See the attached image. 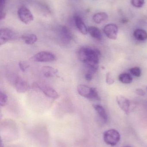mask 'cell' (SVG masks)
I'll list each match as a JSON object with an SVG mask.
<instances>
[{
    "label": "cell",
    "instance_id": "cell-1",
    "mask_svg": "<svg viewBox=\"0 0 147 147\" xmlns=\"http://www.w3.org/2000/svg\"><path fill=\"white\" fill-rule=\"evenodd\" d=\"M101 52L96 48L83 47L80 48L77 53L79 59L86 64L98 65Z\"/></svg>",
    "mask_w": 147,
    "mask_h": 147
},
{
    "label": "cell",
    "instance_id": "cell-2",
    "mask_svg": "<svg viewBox=\"0 0 147 147\" xmlns=\"http://www.w3.org/2000/svg\"><path fill=\"white\" fill-rule=\"evenodd\" d=\"M79 95L87 99L100 101L101 98L96 88L90 87L84 85H79L77 87Z\"/></svg>",
    "mask_w": 147,
    "mask_h": 147
},
{
    "label": "cell",
    "instance_id": "cell-3",
    "mask_svg": "<svg viewBox=\"0 0 147 147\" xmlns=\"http://www.w3.org/2000/svg\"><path fill=\"white\" fill-rule=\"evenodd\" d=\"M9 80L14 84L16 90L19 93H24L30 89V86L27 81L17 75L10 76Z\"/></svg>",
    "mask_w": 147,
    "mask_h": 147
},
{
    "label": "cell",
    "instance_id": "cell-4",
    "mask_svg": "<svg viewBox=\"0 0 147 147\" xmlns=\"http://www.w3.org/2000/svg\"><path fill=\"white\" fill-rule=\"evenodd\" d=\"M104 140L107 145L116 146L121 140V135L117 130L110 129L105 131L103 134Z\"/></svg>",
    "mask_w": 147,
    "mask_h": 147
},
{
    "label": "cell",
    "instance_id": "cell-5",
    "mask_svg": "<svg viewBox=\"0 0 147 147\" xmlns=\"http://www.w3.org/2000/svg\"><path fill=\"white\" fill-rule=\"evenodd\" d=\"M35 62H51L56 60V57L54 53L50 52L41 51L36 53L32 58Z\"/></svg>",
    "mask_w": 147,
    "mask_h": 147
},
{
    "label": "cell",
    "instance_id": "cell-6",
    "mask_svg": "<svg viewBox=\"0 0 147 147\" xmlns=\"http://www.w3.org/2000/svg\"><path fill=\"white\" fill-rule=\"evenodd\" d=\"M16 38L17 34L12 29L8 28H1L0 31V45L2 46Z\"/></svg>",
    "mask_w": 147,
    "mask_h": 147
},
{
    "label": "cell",
    "instance_id": "cell-7",
    "mask_svg": "<svg viewBox=\"0 0 147 147\" xmlns=\"http://www.w3.org/2000/svg\"><path fill=\"white\" fill-rule=\"evenodd\" d=\"M17 14L21 21L26 24L31 23L34 20L33 16L29 9L25 7L18 9Z\"/></svg>",
    "mask_w": 147,
    "mask_h": 147
},
{
    "label": "cell",
    "instance_id": "cell-8",
    "mask_svg": "<svg viewBox=\"0 0 147 147\" xmlns=\"http://www.w3.org/2000/svg\"><path fill=\"white\" fill-rule=\"evenodd\" d=\"M116 100L119 107L126 114H129L131 112L133 109L132 104L127 98L121 95H119L117 97Z\"/></svg>",
    "mask_w": 147,
    "mask_h": 147
},
{
    "label": "cell",
    "instance_id": "cell-9",
    "mask_svg": "<svg viewBox=\"0 0 147 147\" xmlns=\"http://www.w3.org/2000/svg\"><path fill=\"white\" fill-rule=\"evenodd\" d=\"M103 31L108 38L111 40H116L117 38L118 28L115 24L110 23L106 25L104 28Z\"/></svg>",
    "mask_w": 147,
    "mask_h": 147
},
{
    "label": "cell",
    "instance_id": "cell-10",
    "mask_svg": "<svg viewBox=\"0 0 147 147\" xmlns=\"http://www.w3.org/2000/svg\"><path fill=\"white\" fill-rule=\"evenodd\" d=\"M60 32L61 42L64 45L69 44L72 39V34L69 29L66 27H62Z\"/></svg>",
    "mask_w": 147,
    "mask_h": 147
},
{
    "label": "cell",
    "instance_id": "cell-11",
    "mask_svg": "<svg viewBox=\"0 0 147 147\" xmlns=\"http://www.w3.org/2000/svg\"><path fill=\"white\" fill-rule=\"evenodd\" d=\"M41 91L47 97L53 99H57L59 97L58 93L54 89L49 86L41 87Z\"/></svg>",
    "mask_w": 147,
    "mask_h": 147
},
{
    "label": "cell",
    "instance_id": "cell-12",
    "mask_svg": "<svg viewBox=\"0 0 147 147\" xmlns=\"http://www.w3.org/2000/svg\"><path fill=\"white\" fill-rule=\"evenodd\" d=\"M75 24L79 32L82 34L86 35L88 32V29L85 24L83 19L79 16H77L75 17Z\"/></svg>",
    "mask_w": 147,
    "mask_h": 147
},
{
    "label": "cell",
    "instance_id": "cell-13",
    "mask_svg": "<svg viewBox=\"0 0 147 147\" xmlns=\"http://www.w3.org/2000/svg\"><path fill=\"white\" fill-rule=\"evenodd\" d=\"M41 71L44 76L46 78L54 77L58 72V70L48 66H45L42 67Z\"/></svg>",
    "mask_w": 147,
    "mask_h": 147
},
{
    "label": "cell",
    "instance_id": "cell-14",
    "mask_svg": "<svg viewBox=\"0 0 147 147\" xmlns=\"http://www.w3.org/2000/svg\"><path fill=\"white\" fill-rule=\"evenodd\" d=\"M88 32L90 35L94 38L98 40H101L102 39V35L101 31L96 27H89L88 28Z\"/></svg>",
    "mask_w": 147,
    "mask_h": 147
},
{
    "label": "cell",
    "instance_id": "cell-15",
    "mask_svg": "<svg viewBox=\"0 0 147 147\" xmlns=\"http://www.w3.org/2000/svg\"><path fill=\"white\" fill-rule=\"evenodd\" d=\"M93 107L99 116L102 119L104 122L106 123L108 121V115L104 108L99 105H94Z\"/></svg>",
    "mask_w": 147,
    "mask_h": 147
},
{
    "label": "cell",
    "instance_id": "cell-16",
    "mask_svg": "<svg viewBox=\"0 0 147 147\" xmlns=\"http://www.w3.org/2000/svg\"><path fill=\"white\" fill-rule=\"evenodd\" d=\"M133 36L137 40L144 41L147 39L146 31L142 29H136L133 32Z\"/></svg>",
    "mask_w": 147,
    "mask_h": 147
},
{
    "label": "cell",
    "instance_id": "cell-17",
    "mask_svg": "<svg viewBox=\"0 0 147 147\" xmlns=\"http://www.w3.org/2000/svg\"><path fill=\"white\" fill-rule=\"evenodd\" d=\"M108 19V15L104 12H99L95 14L93 16V20L95 23L100 24Z\"/></svg>",
    "mask_w": 147,
    "mask_h": 147
},
{
    "label": "cell",
    "instance_id": "cell-18",
    "mask_svg": "<svg viewBox=\"0 0 147 147\" xmlns=\"http://www.w3.org/2000/svg\"><path fill=\"white\" fill-rule=\"evenodd\" d=\"M22 38L25 43L28 45H33L37 40V37L34 34H28L23 35L22 36Z\"/></svg>",
    "mask_w": 147,
    "mask_h": 147
},
{
    "label": "cell",
    "instance_id": "cell-19",
    "mask_svg": "<svg viewBox=\"0 0 147 147\" xmlns=\"http://www.w3.org/2000/svg\"><path fill=\"white\" fill-rule=\"evenodd\" d=\"M118 80L120 82L123 84H129L133 82V78L129 74L123 73L119 75Z\"/></svg>",
    "mask_w": 147,
    "mask_h": 147
},
{
    "label": "cell",
    "instance_id": "cell-20",
    "mask_svg": "<svg viewBox=\"0 0 147 147\" xmlns=\"http://www.w3.org/2000/svg\"><path fill=\"white\" fill-rule=\"evenodd\" d=\"M129 72L132 75L135 76V77H138V78H139L141 76V70L140 68L139 67H135L131 68L129 69Z\"/></svg>",
    "mask_w": 147,
    "mask_h": 147
},
{
    "label": "cell",
    "instance_id": "cell-21",
    "mask_svg": "<svg viewBox=\"0 0 147 147\" xmlns=\"http://www.w3.org/2000/svg\"><path fill=\"white\" fill-rule=\"evenodd\" d=\"M8 101V96L4 92L1 91L0 92V105L3 107L7 104Z\"/></svg>",
    "mask_w": 147,
    "mask_h": 147
},
{
    "label": "cell",
    "instance_id": "cell-22",
    "mask_svg": "<svg viewBox=\"0 0 147 147\" xmlns=\"http://www.w3.org/2000/svg\"><path fill=\"white\" fill-rule=\"evenodd\" d=\"M145 2V0H131L132 5L136 8H140L143 7Z\"/></svg>",
    "mask_w": 147,
    "mask_h": 147
},
{
    "label": "cell",
    "instance_id": "cell-23",
    "mask_svg": "<svg viewBox=\"0 0 147 147\" xmlns=\"http://www.w3.org/2000/svg\"><path fill=\"white\" fill-rule=\"evenodd\" d=\"M106 81L107 84L108 85L113 84L114 82V79L110 72H108L106 74Z\"/></svg>",
    "mask_w": 147,
    "mask_h": 147
},
{
    "label": "cell",
    "instance_id": "cell-24",
    "mask_svg": "<svg viewBox=\"0 0 147 147\" xmlns=\"http://www.w3.org/2000/svg\"><path fill=\"white\" fill-rule=\"evenodd\" d=\"M19 66L21 70L23 72L26 71V70L28 67V65L25 62H22V61H21L19 63Z\"/></svg>",
    "mask_w": 147,
    "mask_h": 147
},
{
    "label": "cell",
    "instance_id": "cell-25",
    "mask_svg": "<svg viewBox=\"0 0 147 147\" xmlns=\"http://www.w3.org/2000/svg\"><path fill=\"white\" fill-rule=\"evenodd\" d=\"M93 75L94 74H92L86 72L85 75V78L87 81H91L93 79Z\"/></svg>",
    "mask_w": 147,
    "mask_h": 147
},
{
    "label": "cell",
    "instance_id": "cell-26",
    "mask_svg": "<svg viewBox=\"0 0 147 147\" xmlns=\"http://www.w3.org/2000/svg\"><path fill=\"white\" fill-rule=\"evenodd\" d=\"M136 93L137 95L140 96H144L146 95V92L140 88L136 89Z\"/></svg>",
    "mask_w": 147,
    "mask_h": 147
},
{
    "label": "cell",
    "instance_id": "cell-27",
    "mask_svg": "<svg viewBox=\"0 0 147 147\" xmlns=\"http://www.w3.org/2000/svg\"><path fill=\"white\" fill-rule=\"evenodd\" d=\"M7 1V0H0V7H1V12H2L3 11Z\"/></svg>",
    "mask_w": 147,
    "mask_h": 147
},
{
    "label": "cell",
    "instance_id": "cell-28",
    "mask_svg": "<svg viewBox=\"0 0 147 147\" xmlns=\"http://www.w3.org/2000/svg\"><path fill=\"white\" fill-rule=\"evenodd\" d=\"M130 147V146H126V147Z\"/></svg>",
    "mask_w": 147,
    "mask_h": 147
},
{
    "label": "cell",
    "instance_id": "cell-29",
    "mask_svg": "<svg viewBox=\"0 0 147 147\" xmlns=\"http://www.w3.org/2000/svg\"></svg>",
    "mask_w": 147,
    "mask_h": 147
}]
</instances>
